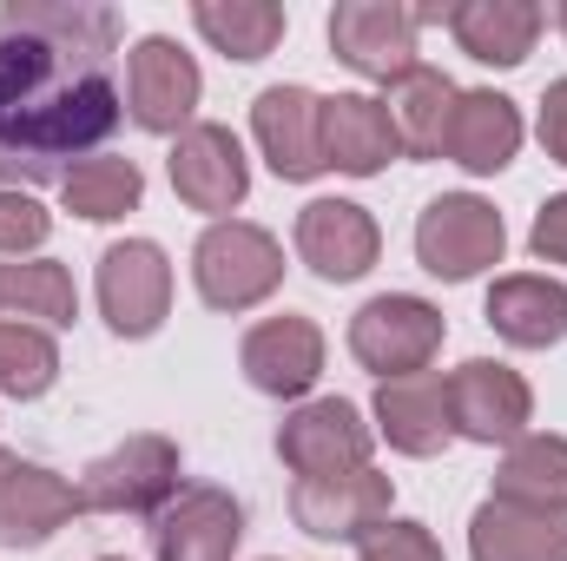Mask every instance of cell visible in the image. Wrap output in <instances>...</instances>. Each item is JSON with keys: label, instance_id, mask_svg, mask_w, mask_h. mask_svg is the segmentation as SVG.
Segmentation results:
<instances>
[{"label": "cell", "instance_id": "cell-6", "mask_svg": "<svg viewBox=\"0 0 567 561\" xmlns=\"http://www.w3.org/2000/svg\"><path fill=\"white\" fill-rule=\"evenodd\" d=\"M290 516L317 542H363L370 529L390 522V476L377 469H343V476H297Z\"/></svg>", "mask_w": 567, "mask_h": 561}, {"label": "cell", "instance_id": "cell-32", "mask_svg": "<svg viewBox=\"0 0 567 561\" xmlns=\"http://www.w3.org/2000/svg\"><path fill=\"white\" fill-rule=\"evenodd\" d=\"M528 245H535V258H548V265H567V192L542 205V218H535Z\"/></svg>", "mask_w": 567, "mask_h": 561}, {"label": "cell", "instance_id": "cell-23", "mask_svg": "<svg viewBox=\"0 0 567 561\" xmlns=\"http://www.w3.org/2000/svg\"><path fill=\"white\" fill-rule=\"evenodd\" d=\"M488 324L495 337H508L515 350H548L567 337V284L535 278V272H515V278H495L488 290Z\"/></svg>", "mask_w": 567, "mask_h": 561}, {"label": "cell", "instance_id": "cell-5", "mask_svg": "<svg viewBox=\"0 0 567 561\" xmlns=\"http://www.w3.org/2000/svg\"><path fill=\"white\" fill-rule=\"evenodd\" d=\"M350 350H357V364L377 370L383 384L416 377V370H429V357L442 350V310H435L429 297H410V290L370 297V304L350 317Z\"/></svg>", "mask_w": 567, "mask_h": 561}, {"label": "cell", "instance_id": "cell-1", "mask_svg": "<svg viewBox=\"0 0 567 561\" xmlns=\"http://www.w3.org/2000/svg\"><path fill=\"white\" fill-rule=\"evenodd\" d=\"M120 13L80 0H13L0 13V192L66 178L113 140L126 100L113 86Z\"/></svg>", "mask_w": 567, "mask_h": 561}, {"label": "cell", "instance_id": "cell-22", "mask_svg": "<svg viewBox=\"0 0 567 561\" xmlns=\"http://www.w3.org/2000/svg\"><path fill=\"white\" fill-rule=\"evenodd\" d=\"M377 422H383L390 449H403V456H435V449L455 436V422H449V377L416 370V377L383 384V390H377Z\"/></svg>", "mask_w": 567, "mask_h": 561}, {"label": "cell", "instance_id": "cell-13", "mask_svg": "<svg viewBox=\"0 0 567 561\" xmlns=\"http://www.w3.org/2000/svg\"><path fill=\"white\" fill-rule=\"evenodd\" d=\"M377 252H383V232H377V218L363 205H350V198H310L297 212V258L323 284L363 278L377 265Z\"/></svg>", "mask_w": 567, "mask_h": 561}, {"label": "cell", "instance_id": "cell-34", "mask_svg": "<svg viewBox=\"0 0 567 561\" xmlns=\"http://www.w3.org/2000/svg\"><path fill=\"white\" fill-rule=\"evenodd\" d=\"M13 462H20V456H7V449H0V482H7V476H13Z\"/></svg>", "mask_w": 567, "mask_h": 561}, {"label": "cell", "instance_id": "cell-10", "mask_svg": "<svg viewBox=\"0 0 567 561\" xmlns=\"http://www.w3.org/2000/svg\"><path fill=\"white\" fill-rule=\"evenodd\" d=\"M192 106H198V60L178 40L145 33L126 60V113L145 133H185Z\"/></svg>", "mask_w": 567, "mask_h": 561}, {"label": "cell", "instance_id": "cell-14", "mask_svg": "<svg viewBox=\"0 0 567 561\" xmlns=\"http://www.w3.org/2000/svg\"><path fill=\"white\" fill-rule=\"evenodd\" d=\"M245 536V509L225 489H178L152 516V555L158 561H231Z\"/></svg>", "mask_w": 567, "mask_h": 561}, {"label": "cell", "instance_id": "cell-28", "mask_svg": "<svg viewBox=\"0 0 567 561\" xmlns=\"http://www.w3.org/2000/svg\"><path fill=\"white\" fill-rule=\"evenodd\" d=\"M192 27L225 53V60H265L284 40V7L271 0H198L192 7Z\"/></svg>", "mask_w": 567, "mask_h": 561}, {"label": "cell", "instance_id": "cell-30", "mask_svg": "<svg viewBox=\"0 0 567 561\" xmlns=\"http://www.w3.org/2000/svg\"><path fill=\"white\" fill-rule=\"evenodd\" d=\"M53 232V218L27 198V192H0V258H20V252H40Z\"/></svg>", "mask_w": 567, "mask_h": 561}, {"label": "cell", "instance_id": "cell-20", "mask_svg": "<svg viewBox=\"0 0 567 561\" xmlns=\"http://www.w3.org/2000/svg\"><path fill=\"white\" fill-rule=\"evenodd\" d=\"M522 152V113L502 93H455L449 133H442V159H455L462 172H502Z\"/></svg>", "mask_w": 567, "mask_h": 561}, {"label": "cell", "instance_id": "cell-18", "mask_svg": "<svg viewBox=\"0 0 567 561\" xmlns=\"http://www.w3.org/2000/svg\"><path fill=\"white\" fill-rule=\"evenodd\" d=\"M80 509V489L40 462H13V476L0 482V549H40L53 542Z\"/></svg>", "mask_w": 567, "mask_h": 561}, {"label": "cell", "instance_id": "cell-11", "mask_svg": "<svg viewBox=\"0 0 567 561\" xmlns=\"http://www.w3.org/2000/svg\"><path fill=\"white\" fill-rule=\"evenodd\" d=\"M172 192L192 205V212H231V205H245V192H251V159H245V145L231 126H212V120H198V126H185L178 145H172Z\"/></svg>", "mask_w": 567, "mask_h": 561}, {"label": "cell", "instance_id": "cell-7", "mask_svg": "<svg viewBox=\"0 0 567 561\" xmlns=\"http://www.w3.org/2000/svg\"><path fill=\"white\" fill-rule=\"evenodd\" d=\"M278 456L297 476H343V469H370V422L343 397H317L303 410H290L278 429Z\"/></svg>", "mask_w": 567, "mask_h": 561}, {"label": "cell", "instance_id": "cell-19", "mask_svg": "<svg viewBox=\"0 0 567 561\" xmlns=\"http://www.w3.org/2000/svg\"><path fill=\"white\" fill-rule=\"evenodd\" d=\"M542 7H528V0H468V7H449V33H455V47L468 53V60H482V67H522L528 53H535V40H542Z\"/></svg>", "mask_w": 567, "mask_h": 561}, {"label": "cell", "instance_id": "cell-15", "mask_svg": "<svg viewBox=\"0 0 567 561\" xmlns=\"http://www.w3.org/2000/svg\"><path fill=\"white\" fill-rule=\"evenodd\" d=\"M251 133L265 145L271 172L290 185L323 172V100L310 86H265L251 106Z\"/></svg>", "mask_w": 567, "mask_h": 561}, {"label": "cell", "instance_id": "cell-4", "mask_svg": "<svg viewBox=\"0 0 567 561\" xmlns=\"http://www.w3.org/2000/svg\"><path fill=\"white\" fill-rule=\"evenodd\" d=\"M178 496V442L172 436H126L80 476V509L93 516H152Z\"/></svg>", "mask_w": 567, "mask_h": 561}, {"label": "cell", "instance_id": "cell-27", "mask_svg": "<svg viewBox=\"0 0 567 561\" xmlns=\"http://www.w3.org/2000/svg\"><path fill=\"white\" fill-rule=\"evenodd\" d=\"M140 192H145V172L133 159H120V152H100V159H86V165H73V172L60 178L66 212H73V218H93V225L126 218V212L140 205Z\"/></svg>", "mask_w": 567, "mask_h": 561}, {"label": "cell", "instance_id": "cell-26", "mask_svg": "<svg viewBox=\"0 0 567 561\" xmlns=\"http://www.w3.org/2000/svg\"><path fill=\"white\" fill-rule=\"evenodd\" d=\"M0 317H40V324H73L80 290L73 272L53 258H0Z\"/></svg>", "mask_w": 567, "mask_h": 561}, {"label": "cell", "instance_id": "cell-33", "mask_svg": "<svg viewBox=\"0 0 567 561\" xmlns=\"http://www.w3.org/2000/svg\"><path fill=\"white\" fill-rule=\"evenodd\" d=\"M542 145H548V159L567 165V80H555L542 100Z\"/></svg>", "mask_w": 567, "mask_h": 561}, {"label": "cell", "instance_id": "cell-3", "mask_svg": "<svg viewBox=\"0 0 567 561\" xmlns=\"http://www.w3.org/2000/svg\"><path fill=\"white\" fill-rule=\"evenodd\" d=\"M502 245H508V225L475 192H442L416 218V258H423L429 278H442V284L482 278L488 265H502Z\"/></svg>", "mask_w": 567, "mask_h": 561}, {"label": "cell", "instance_id": "cell-2", "mask_svg": "<svg viewBox=\"0 0 567 561\" xmlns=\"http://www.w3.org/2000/svg\"><path fill=\"white\" fill-rule=\"evenodd\" d=\"M192 278H198V297L212 310H251L284 284V245L265 225L218 218L192 252Z\"/></svg>", "mask_w": 567, "mask_h": 561}, {"label": "cell", "instance_id": "cell-25", "mask_svg": "<svg viewBox=\"0 0 567 561\" xmlns=\"http://www.w3.org/2000/svg\"><path fill=\"white\" fill-rule=\"evenodd\" d=\"M495 496L535 502V509H567V436H515L495 469Z\"/></svg>", "mask_w": 567, "mask_h": 561}, {"label": "cell", "instance_id": "cell-16", "mask_svg": "<svg viewBox=\"0 0 567 561\" xmlns=\"http://www.w3.org/2000/svg\"><path fill=\"white\" fill-rule=\"evenodd\" d=\"M251 390L265 397H303L317 377H323V330L297 310L284 317H265L258 330H245V350H238Z\"/></svg>", "mask_w": 567, "mask_h": 561}, {"label": "cell", "instance_id": "cell-9", "mask_svg": "<svg viewBox=\"0 0 567 561\" xmlns=\"http://www.w3.org/2000/svg\"><path fill=\"white\" fill-rule=\"evenodd\" d=\"M528 417H535V397H528L522 370H508L495 357H468L449 377L455 436H468V442H515V436H528Z\"/></svg>", "mask_w": 567, "mask_h": 561}, {"label": "cell", "instance_id": "cell-21", "mask_svg": "<svg viewBox=\"0 0 567 561\" xmlns=\"http://www.w3.org/2000/svg\"><path fill=\"white\" fill-rule=\"evenodd\" d=\"M396 152H403V140H396L383 100H363V93L323 100V165H337V172H350V178H370V172H383Z\"/></svg>", "mask_w": 567, "mask_h": 561}, {"label": "cell", "instance_id": "cell-8", "mask_svg": "<svg viewBox=\"0 0 567 561\" xmlns=\"http://www.w3.org/2000/svg\"><path fill=\"white\" fill-rule=\"evenodd\" d=\"M330 47L343 67H357L363 80H396L416 67V7L396 0H343L330 13Z\"/></svg>", "mask_w": 567, "mask_h": 561}, {"label": "cell", "instance_id": "cell-31", "mask_svg": "<svg viewBox=\"0 0 567 561\" xmlns=\"http://www.w3.org/2000/svg\"><path fill=\"white\" fill-rule=\"evenodd\" d=\"M357 555L363 561H442V549H435V536L423 522H383V529H370L357 542Z\"/></svg>", "mask_w": 567, "mask_h": 561}, {"label": "cell", "instance_id": "cell-12", "mask_svg": "<svg viewBox=\"0 0 567 561\" xmlns=\"http://www.w3.org/2000/svg\"><path fill=\"white\" fill-rule=\"evenodd\" d=\"M100 310L120 337H152L172 310V265L152 238H126L100 258Z\"/></svg>", "mask_w": 567, "mask_h": 561}, {"label": "cell", "instance_id": "cell-29", "mask_svg": "<svg viewBox=\"0 0 567 561\" xmlns=\"http://www.w3.org/2000/svg\"><path fill=\"white\" fill-rule=\"evenodd\" d=\"M60 377V350L40 324H0V390L7 397H47Z\"/></svg>", "mask_w": 567, "mask_h": 561}, {"label": "cell", "instance_id": "cell-36", "mask_svg": "<svg viewBox=\"0 0 567 561\" xmlns=\"http://www.w3.org/2000/svg\"><path fill=\"white\" fill-rule=\"evenodd\" d=\"M100 561H120V555H100Z\"/></svg>", "mask_w": 567, "mask_h": 561}, {"label": "cell", "instance_id": "cell-24", "mask_svg": "<svg viewBox=\"0 0 567 561\" xmlns=\"http://www.w3.org/2000/svg\"><path fill=\"white\" fill-rule=\"evenodd\" d=\"M383 113H390V126H396L403 152H416V159H442V133H449V113H455V80L416 60L410 73L390 80Z\"/></svg>", "mask_w": 567, "mask_h": 561}, {"label": "cell", "instance_id": "cell-17", "mask_svg": "<svg viewBox=\"0 0 567 561\" xmlns=\"http://www.w3.org/2000/svg\"><path fill=\"white\" fill-rule=\"evenodd\" d=\"M468 555L475 561H567V509L535 502H502L488 496L468 522Z\"/></svg>", "mask_w": 567, "mask_h": 561}, {"label": "cell", "instance_id": "cell-35", "mask_svg": "<svg viewBox=\"0 0 567 561\" xmlns=\"http://www.w3.org/2000/svg\"><path fill=\"white\" fill-rule=\"evenodd\" d=\"M561 33H567V7H561Z\"/></svg>", "mask_w": 567, "mask_h": 561}]
</instances>
